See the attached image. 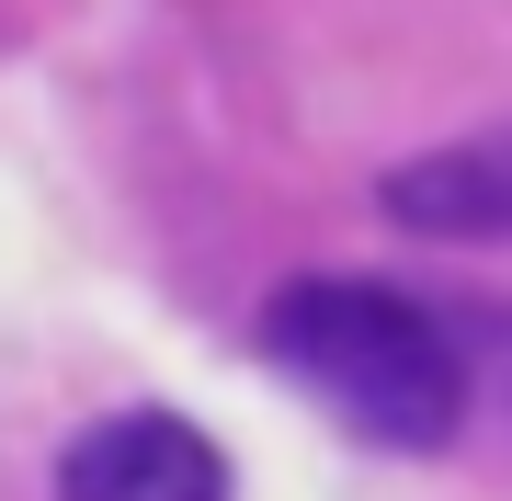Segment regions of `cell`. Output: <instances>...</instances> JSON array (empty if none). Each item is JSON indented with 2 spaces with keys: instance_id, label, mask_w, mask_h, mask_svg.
Masks as SVG:
<instances>
[{
  "instance_id": "7a4b0ae2",
  "label": "cell",
  "mask_w": 512,
  "mask_h": 501,
  "mask_svg": "<svg viewBox=\"0 0 512 501\" xmlns=\"http://www.w3.org/2000/svg\"><path fill=\"white\" fill-rule=\"evenodd\" d=\"M57 501H228V456L183 410H103L57 456Z\"/></svg>"
},
{
  "instance_id": "6da1fadb",
  "label": "cell",
  "mask_w": 512,
  "mask_h": 501,
  "mask_svg": "<svg viewBox=\"0 0 512 501\" xmlns=\"http://www.w3.org/2000/svg\"><path fill=\"white\" fill-rule=\"evenodd\" d=\"M262 365L308 388L353 445L376 456H444L478 410L467 342L444 308L399 297L376 274H296L262 297Z\"/></svg>"
},
{
  "instance_id": "277c9868",
  "label": "cell",
  "mask_w": 512,
  "mask_h": 501,
  "mask_svg": "<svg viewBox=\"0 0 512 501\" xmlns=\"http://www.w3.org/2000/svg\"><path fill=\"white\" fill-rule=\"evenodd\" d=\"M456 319H467V331H456V342H467V376L512 410V297H501V308H456Z\"/></svg>"
},
{
  "instance_id": "3957f363",
  "label": "cell",
  "mask_w": 512,
  "mask_h": 501,
  "mask_svg": "<svg viewBox=\"0 0 512 501\" xmlns=\"http://www.w3.org/2000/svg\"><path fill=\"white\" fill-rule=\"evenodd\" d=\"M376 217L444 251H512V126L444 137V149L376 171Z\"/></svg>"
}]
</instances>
